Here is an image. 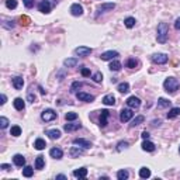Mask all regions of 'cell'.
Segmentation results:
<instances>
[{
    "label": "cell",
    "mask_w": 180,
    "mask_h": 180,
    "mask_svg": "<svg viewBox=\"0 0 180 180\" xmlns=\"http://www.w3.org/2000/svg\"><path fill=\"white\" fill-rule=\"evenodd\" d=\"M23 3H24V6L27 7V9L34 7V0H23Z\"/></svg>",
    "instance_id": "bcb514c9"
},
{
    "label": "cell",
    "mask_w": 180,
    "mask_h": 180,
    "mask_svg": "<svg viewBox=\"0 0 180 180\" xmlns=\"http://www.w3.org/2000/svg\"><path fill=\"white\" fill-rule=\"evenodd\" d=\"M179 152H180V147H179Z\"/></svg>",
    "instance_id": "9f6ffc18"
},
{
    "label": "cell",
    "mask_w": 180,
    "mask_h": 180,
    "mask_svg": "<svg viewBox=\"0 0 180 180\" xmlns=\"http://www.w3.org/2000/svg\"><path fill=\"white\" fill-rule=\"evenodd\" d=\"M73 145H79V147L83 148V149H89V148L92 147L90 141L83 139V138H76V139H73Z\"/></svg>",
    "instance_id": "7c38bea8"
},
{
    "label": "cell",
    "mask_w": 180,
    "mask_h": 180,
    "mask_svg": "<svg viewBox=\"0 0 180 180\" xmlns=\"http://www.w3.org/2000/svg\"><path fill=\"white\" fill-rule=\"evenodd\" d=\"M143 121H145V117H143V116H137V117H135V118L131 121V124H130V125H131L132 128H134V127H137V125L142 124Z\"/></svg>",
    "instance_id": "4dcf8cb0"
},
{
    "label": "cell",
    "mask_w": 180,
    "mask_h": 180,
    "mask_svg": "<svg viewBox=\"0 0 180 180\" xmlns=\"http://www.w3.org/2000/svg\"><path fill=\"white\" fill-rule=\"evenodd\" d=\"M135 23H137V21H135L134 17H127V19L124 20V25H125L127 28H132V27H135Z\"/></svg>",
    "instance_id": "e575fe53"
},
{
    "label": "cell",
    "mask_w": 180,
    "mask_h": 180,
    "mask_svg": "<svg viewBox=\"0 0 180 180\" xmlns=\"http://www.w3.org/2000/svg\"><path fill=\"white\" fill-rule=\"evenodd\" d=\"M141 147H142L143 151H147V152H153V151H155V143L151 142V141H148V139L143 141Z\"/></svg>",
    "instance_id": "d6986e66"
},
{
    "label": "cell",
    "mask_w": 180,
    "mask_h": 180,
    "mask_svg": "<svg viewBox=\"0 0 180 180\" xmlns=\"http://www.w3.org/2000/svg\"><path fill=\"white\" fill-rule=\"evenodd\" d=\"M69 155H70V158H79L80 155H83V148L72 147L69 151Z\"/></svg>",
    "instance_id": "ac0fdd59"
},
{
    "label": "cell",
    "mask_w": 180,
    "mask_h": 180,
    "mask_svg": "<svg viewBox=\"0 0 180 180\" xmlns=\"http://www.w3.org/2000/svg\"><path fill=\"white\" fill-rule=\"evenodd\" d=\"M13 162H14V165L19 166V168L25 166V158L23 155H20V153H15V155L13 156Z\"/></svg>",
    "instance_id": "4fadbf2b"
},
{
    "label": "cell",
    "mask_w": 180,
    "mask_h": 180,
    "mask_svg": "<svg viewBox=\"0 0 180 180\" xmlns=\"http://www.w3.org/2000/svg\"><path fill=\"white\" fill-rule=\"evenodd\" d=\"M117 56H120V54L117 51H106L100 55V58H101V61H113Z\"/></svg>",
    "instance_id": "9c48e42d"
},
{
    "label": "cell",
    "mask_w": 180,
    "mask_h": 180,
    "mask_svg": "<svg viewBox=\"0 0 180 180\" xmlns=\"http://www.w3.org/2000/svg\"><path fill=\"white\" fill-rule=\"evenodd\" d=\"M130 177V173H128V170H118L117 172V179L118 180H127Z\"/></svg>",
    "instance_id": "1f68e13d"
},
{
    "label": "cell",
    "mask_w": 180,
    "mask_h": 180,
    "mask_svg": "<svg viewBox=\"0 0 180 180\" xmlns=\"http://www.w3.org/2000/svg\"><path fill=\"white\" fill-rule=\"evenodd\" d=\"M92 79L94 80L96 83H100L101 80H103V75H101V72H96V73H93Z\"/></svg>",
    "instance_id": "7bdbcfd3"
},
{
    "label": "cell",
    "mask_w": 180,
    "mask_h": 180,
    "mask_svg": "<svg viewBox=\"0 0 180 180\" xmlns=\"http://www.w3.org/2000/svg\"><path fill=\"white\" fill-rule=\"evenodd\" d=\"M137 65H138V61L135 58H128V59H127V62H125V66L130 68V69L137 68Z\"/></svg>",
    "instance_id": "836d02e7"
},
{
    "label": "cell",
    "mask_w": 180,
    "mask_h": 180,
    "mask_svg": "<svg viewBox=\"0 0 180 180\" xmlns=\"http://www.w3.org/2000/svg\"><path fill=\"white\" fill-rule=\"evenodd\" d=\"M65 118H66V121H75V120H77V114L73 113V111H70V113L65 114Z\"/></svg>",
    "instance_id": "60d3db41"
},
{
    "label": "cell",
    "mask_w": 180,
    "mask_h": 180,
    "mask_svg": "<svg viewBox=\"0 0 180 180\" xmlns=\"http://www.w3.org/2000/svg\"><path fill=\"white\" fill-rule=\"evenodd\" d=\"M70 14L75 15V17H79V15L83 14V7L82 4L79 3H73L72 6H70Z\"/></svg>",
    "instance_id": "8fae6325"
},
{
    "label": "cell",
    "mask_w": 180,
    "mask_h": 180,
    "mask_svg": "<svg viewBox=\"0 0 180 180\" xmlns=\"http://www.w3.org/2000/svg\"><path fill=\"white\" fill-rule=\"evenodd\" d=\"M139 177L141 179H148V177H151V169L147 168V166L141 168L139 169Z\"/></svg>",
    "instance_id": "f1b7e54d"
},
{
    "label": "cell",
    "mask_w": 180,
    "mask_h": 180,
    "mask_svg": "<svg viewBox=\"0 0 180 180\" xmlns=\"http://www.w3.org/2000/svg\"><path fill=\"white\" fill-rule=\"evenodd\" d=\"M117 90H118L120 93H128L130 92V85L127 82H122L117 86Z\"/></svg>",
    "instance_id": "f546056e"
},
{
    "label": "cell",
    "mask_w": 180,
    "mask_h": 180,
    "mask_svg": "<svg viewBox=\"0 0 180 180\" xmlns=\"http://www.w3.org/2000/svg\"><path fill=\"white\" fill-rule=\"evenodd\" d=\"M149 137H151V135H149V132H148V131H143L142 132V138H143V139H148Z\"/></svg>",
    "instance_id": "816d5d0a"
},
{
    "label": "cell",
    "mask_w": 180,
    "mask_h": 180,
    "mask_svg": "<svg viewBox=\"0 0 180 180\" xmlns=\"http://www.w3.org/2000/svg\"><path fill=\"white\" fill-rule=\"evenodd\" d=\"M168 37H169V25L166 23H159L158 30H156V40H158V42L165 44L168 41Z\"/></svg>",
    "instance_id": "6da1fadb"
},
{
    "label": "cell",
    "mask_w": 180,
    "mask_h": 180,
    "mask_svg": "<svg viewBox=\"0 0 180 180\" xmlns=\"http://www.w3.org/2000/svg\"><path fill=\"white\" fill-rule=\"evenodd\" d=\"M11 83H13V87H14L15 90H20V89H23V86H24V79H23L21 76H15L11 79Z\"/></svg>",
    "instance_id": "5bb4252c"
},
{
    "label": "cell",
    "mask_w": 180,
    "mask_h": 180,
    "mask_svg": "<svg viewBox=\"0 0 180 180\" xmlns=\"http://www.w3.org/2000/svg\"><path fill=\"white\" fill-rule=\"evenodd\" d=\"M151 59H152V62L156 65H165V64H168L169 56L166 55V54H153V55L151 56Z\"/></svg>",
    "instance_id": "5b68a950"
},
{
    "label": "cell",
    "mask_w": 180,
    "mask_h": 180,
    "mask_svg": "<svg viewBox=\"0 0 180 180\" xmlns=\"http://www.w3.org/2000/svg\"><path fill=\"white\" fill-rule=\"evenodd\" d=\"M13 106H14L15 110H19V111H23V110L25 108V103H24V100H23V99H20V97L14 99V101H13Z\"/></svg>",
    "instance_id": "e0dca14e"
},
{
    "label": "cell",
    "mask_w": 180,
    "mask_h": 180,
    "mask_svg": "<svg viewBox=\"0 0 180 180\" xmlns=\"http://www.w3.org/2000/svg\"><path fill=\"white\" fill-rule=\"evenodd\" d=\"M103 103L106 104V106H114V104H116V97H114L113 94H106L103 97Z\"/></svg>",
    "instance_id": "603a6c76"
},
{
    "label": "cell",
    "mask_w": 180,
    "mask_h": 180,
    "mask_svg": "<svg viewBox=\"0 0 180 180\" xmlns=\"http://www.w3.org/2000/svg\"><path fill=\"white\" fill-rule=\"evenodd\" d=\"M73 176L77 177V179H86V176H87V169L86 168L76 169V170H73Z\"/></svg>",
    "instance_id": "ffe728a7"
},
{
    "label": "cell",
    "mask_w": 180,
    "mask_h": 180,
    "mask_svg": "<svg viewBox=\"0 0 180 180\" xmlns=\"http://www.w3.org/2000/svg\"><path fill=\"white\" fill-rule=\"evenodd\" d=\"M6 101H7V97H6V94H2V101H0V104L3 106V104L6 103Z\"/></svg>",
    "instance_id": "f5cc1de1"
},
{
    "label": "cell",
    "mask_w": 180,
    "mask_h": 180,
    "mask_svg": "<svg viewBox=\"0 0 180 180\" xmlns=\"http://www.w3.org/2000/svg\"><path fill=\"white\" fill-rule=\"evenodd\" d=\"M49 155L54 159H62L64 158V151H62L61 148H52V149L49 151Z\"/></svg>",
    "instance_id": "2e32d148"
},
{
    "label": "cell",
    "mask_w": 180,
    "mask_h": 180,
    "mask_svg": "<svg viewBox=\"0 0 180 180\" xmlns=\"http://www.w3.org/2000/svg\"><path fill=\"white\" fill-rule=\"evenodd\" d=\"M7 125H9V120L6 117H0V127H2V130L7 128Z\"/></svg>",
    "instance_id": "ee69618b"
},
{
    "label": "cell",
    "mask_w": 180,
    "mask_h": 180,
    "mask_svg": "<svg viewBox=\"0 0 180 180\" xmlns=\"http://www.w3.org/2000/svg\"><path fill=\"white\" fill-rule=\"evenodd\" d=\"M163 87H165V90L169 93V94H174V93L179 90L180 87V82L176 79V77H168V79L163 82Z\"/></svg>",
    "instance_id": "7a4b0ae2"
},
{
    "label": "cell",
    "mask_w": 180,
    "mask_h": 180,
    "mask_svg": "<svg viewBox=\"0 0 180 180\" xmlns=\"http://www.w3.org/2000/svg\"><path fill=\"white\" fill-rule=\"evenodd\" d=\"M125 103H127V106H128L130 108H139V107H141V100L138 97H135V96L128 97Z\"/></svg>",
    "instance_id": "30bf717a"
},
{
    "label": "cell",
    "mask_w": 180,
    "mask_h": 180,
    "mask_svg": "<svg viewBox=\"0 0 180 180\" xmlns=\"http://www.w3.org/2000/svg\"><path fill=\"white\" fill-rule=\"evenodd\" d=\"M177 116H180V107H173V108L169 110V113H168V118L169 120L176 118Z\"/></svg>",
    "instance_id": "d4e9b609"
},
{
    "label": "cell",
    "mask_w": 180,
    "mask_h": 180,
    "mask_svg": "<svg viewBox=\"0 0 180 180\" xmlns=\"http://www.w3.org/2000/svg\"><path fill=\"white\" fill-rule=\"evenodd\" d=\"M0 168L3 169V170H10V169H11V166L7 165V163H2V165H0Z\"/></svg>",
    "instance_id": "c3c4849f"
},
{
    "label": "cell",
    "mask_w": 180,
    "mask_h": 180,
    "mask_svg": "<svg viewBox=\"0 0 180 180\" xmlns=\"http://www.w3.org/2000/svg\"><path fill=\"white\" fill-rule=\"evenodd\" d=\"M56 117H58V113L54 111L52 108H46V110H44L42 113H41V118H42V121H45V122L54 121Z\"/></svg>",
    "instance_id": "277c9868"
},
{
    "label": "cell",
    "mask_w": 180,
    "mask_h": 180,
    "mask_svg": "<svg viewBox=\"0 0 180 180\" xmlns=\"http://www.w3.org/2000/svg\"><path fill=\"white\" fill-rule=\"evenodd\" d=\"M77 64H79L77 58H68V59H65V61H64V65L66 68H75Z\"/></svg>",
    "instance_id": "484cf974"
},
{
    "label": "cell",
    "mask_w": 180,
    "mask_h": 180,
    "mask_svg": "<svg viewBox=\"0 0 180 180\" xmlns=\"http://www.w3.org/2000/svg\"><path fill=\"white\" fill-rule=\"evenodd\" d=\"M132 117H134L132 108H122V110L120 111V121L121 122H128Z\"/></svg>",
    "instance_id": "8992f818"
},
{
    "label": "cell",
    "mask_w": 180,
    "mask_h": 180,
    "mask_svg": "<svg viewBox=\"0 0 180 180\" xmlns=\"http://www.w3.org/2000/svg\"><path fill=\"white\" fill-rule=\"evenodd\" d=\"M174 28H176V30H180V17H177L176 21H174Z\"/></svg>",
    "instance_id": "f907efd6"
},
{
    "label": "cell",
    "mask_w": 180,
    "mask_h": 180,
    "mask_svg": "<svg viewBox=\"0 0 180 180\" xmlns=\"http://www.w3.org/2000/svg\"><path fill=\"white\" fill-rule=\"evenodd\" d=\"M40 90H41V94H45V90H44V89L41 87V86H40Z\"/></svg>",
    "instance_id": "11a10c76"
},
{
    "label": "cell",
    "mask_w": 180,
    "mask_h": 180,
    "mask_svg": "<svg viewBox=\"0 0 180 180\" xmlns=\"http://www.w3.org/2000/svg\"><path fill=\"white\" fill-rule=\"evenodd\" d=\"M82 86H83L82 82H73V83H72V86H70V93H76Z\"/></svg>",
    "instance_id": "f35d334b"
},
{
    "label": "cell",
    "mask_w": 180,
    "mask_h": 180,
    "mask_svg": "<svg viewBox=\"0 0 180 180\" xmlns=\"http://www.w3.org/2000/svg\"><path fill=\"white\" fill-rule=\"evenodd\" d=\"M93 52V49L90 48V46H77L76 49H75V55L77 56H87L90 55Z\"/></svg>",
    "instance_id": "52a82bcc"
},
{
    "label": "cell",
    "mask_w": 180,
    "mask_h": 180,
    "mask_svg": "<svg viewBox=\"0 0 180 180\" xmlns=\"http://www.w3.org/2000/svg\"><path fill=\"white\" fill-rule=\"evenodd\" d=\"M56 179H66V176H65V174H58Z\"/></svg>",
    "instance_id": "db71d44e"
},
{
    "label": "cell",
    "mask_w": 180,
    "mask_h": 180,
    "mask_svg": "<svg viewBox=\"0 0 180 180\" xmlns=\"http://www.w3.org/2000/svg\"><path fill=\"white\" fill-rule=\"evenodd\" d=\"M6 7L10 10L15 9L17 7V0H6Z\"/></svg>",
    "instance_id": "b9f144b4"
},
{
    "label": "cell",
    "mask_w": 180,
    "mask_h": 180,
    "mask_svg": "<svg viewBox=\"0 0 180 180\" xmlns=\"http://www.w3.org/2000/svg\"><path fill=\"white\" fill-rule=\"evenodd\" d=\"M34 173V168H31V166H24V169H23V176L24 177H31Z\"/></svg>",
    "instance_id": "8d00e7d4"
},
{
    "label": "cell",
    "mask_w": 180,
    "mask_h": 180,
    "mask_svg": "<svg viewBox=\"0 0 180 180\" xmlns=\"http://www.w3.org/2000/svg\"><path fill=\"white\" fill-rule=\"evenodd\" d=\"M44 166H45V160H44V156H42V155H38L37 159H35V169L41 170V169H44Z\"/></svg>",
    "instance_id": "4316f807"
},
{
    "label": "cell",
    "mask_w": 180,
    "mask_h": 180,
    "mask_svg": "<svg viewBox=\"0 0 180 180\" xmlns=\"http://www.w3.org/2000/svg\"><path fill=\"white\" fill-rule=\"evenodd\" d=\"M114 9H116V4L114 3H103L99 6L100 11H110V10H114Z\"/></svg>",
    "instance_id": "83f0119b"
},
{
    "label": "cell",
    "mask_w": 180,
    "mask_h": 180,
    "mask_svg": "<svg viewBox=\"0 0 180 180\" xmlns=\"http://www.w3.org/2000/svg\"><path fill=\"white\" fill-rule=\"evenodd\" d=\"M10 135H13V137H20V135H21V128H20L19 125L11 127V130H10Z\"/></svg>",
    "instance_id": "d590c367"
},
{
    "label": "cell",
    "mask_w": 180,
    "mask_h": 180,
    "mask_svg": "<svg viewBox=\"0 0 180 180\" xmlns=\"http://www.w3.org/2000/svg\"><path fill=\"white\" fill-rule=\"evenodd\" d=\"M45 134L48 135L51 139H59V138H61V131H59V130H48Z\"/></svg>",
    "instance_id": "7402d4cb"
},
{
    "label": "cell",
    "mask_w": 180,
    "mask_h": 180,
    "mask_svg": "<svg viewBox=\"0 0 180 180\" xmlns=\"http://www.w3.org/2000/svg\"><path fill=\"white\" fill-rule=\"evenodd\" d=\"M108 117H110V111L108 110H101V114H100V127H106L108 122H107V120H108Z\"/></svg>",
    "instance_id": "9a60e30c"
},
{
    "label": "cell",
    "mask_w": 180,
    "mask_h": 180,
    "mask_svg": "<svg viewBox=\"0 0 180 180\" xmlns=\"http://www.w3.org/2000/svg\"><path fill=\"white\" fill-rule=\"evenodd\" d=\"M21 21H24V23H23L24 25L30 24V19H28V17H25V15H21Z\"/></svg>",
    "instance_id": "7dc6e473"
},
{
    "label": "cell",
    "mask_w": 180,
    "mask_h": 180,
    "mask_svg": "<svg viewBox=\"0 0 180 180\" xmlns=\"http://www.w3.org/2000/svg\"><path fill=\"white\" fill-rule=\"evenodd\" d=\"M128 147H130V143L127 142V141H121V142L117 143V151H118V152H121L122 149H127Z\"/></svg>",
    "instance_id": "ab89813d"
},
{
    "label": "cell",
    "mask_w": 180,
    "mask_h": 180,
    "mask_svg": "<svg viewBox=\"0 0 180 180\" xmlns=\"http://www.w3.org/2000/svg\"><path fill=\"white\" fill-rule=\"evenodd\" d=\"M110 70H114V72H118L120 69H121V62H118V61H113L110 64Z\"/></svg>",
    "instance_id": "74e56055"
},
{
    "label": "cell",
    "mask_w": 180,
    "mask_h": 180,
    "mask_svg": "<svg viewBox=\"0 0 180 180\" xmlns=\"http://www.w3.org/2000/svg\"><path fill=\"white\" fill-rule=\"evenodd\" d=\"M82 128V124H65L64 125V130L66 132H73V131H77V130Z\"/></svg>",
    "instance_id": "44dd1931"
},
{
    "label": "cell",
    "mask_w": 180,
    "mask_h": 180,
    "mask_svg": "<svg viewBox=\"0 0 180 180\" xmlns=\"http://www.w3.org/2000/svg\"><path fill=\"white\" fill-rule=\"evenodd\" d=\"M28 101H30V103H34V101H35V96L33 94V93H28Z\"/></svg>",
    "instance_id": "681fc988"
},
{
    "label": "cell",
    "mask_w": 180,
    "mask_h": 180,
    "mask_svg": "<svg viewBox=\"0 0 180 180\" xmlns=\"http://www.w3.org/2000/svg\"><path fill=\"white\" fill-rule=\"evenodd\" d=\"M80 73H82L83 77H87V76H90V69H87V68H82V69H80Z\"/></svg>",
    "instance_id": "f6af8a7d"
},
{
    "label": "cell",
    "mask_w": 180,
    "mask_h": 180,
    "mask_svg": "<svg viewBox=\"0 0 180 180\" xmlns=\"http://www.w3.org/2000/svg\"><path fill=\"white\" fill-rule=\"evenodd\" d=\"M169 106H170V101H169L168 99L160 97L158 100V107H159V108H166V107H169Z\"/></svg>",
    "instance_id": "d6a6232c"
},
{
    "label": "cell",
    "mask_w": 180,
    "mask_h": 180,
    "mask_svg": "<svg viewBox=\"0 0 180 180\" xmlns=\"http://www.w3.org/2000/svg\"><path fill=\"white\" fill-rule=\"evenodd\" d=\"M76 97H77V100L86 101V103H92V101H94V96L89 94V93H85V92H77Z\"/></svg>",
    "instance_id": "ba28073f"
},
{
    "label": "cell",
    "mask_w": 180,
    "mask_h": 180,
    "mask_svg": "<svg viewBox=\"0 0 180 180\" xmlns=\"http://www.w3.org/2000/svg\"><path fill=\"white\" fill-rule=\"evenodd\" d=\"M45 147H46V142L44 139H41V138H37V139H35V142H34V148H35V149H38V151L45 149Z\"/></svg>",
    "instance_id": "cb8c5ba5"
},
{
    "label": "cell",
    "mask_w": 180,
    "mask_h": 180,
    "mask_svg": "<svg viewBox=\"0 0 180 180\" xmlns=\"http://www.w3.org/2000/svg\"><path fill=\"white\" fill-rule=\"evenodd\" d=\"M56 3H58V0H42V2L38 4V10H40L41 13L48 14V13H51L52 7L56 6Z\"/></svg>",
    "instance_id": "3957f363"
}]
</instances>
